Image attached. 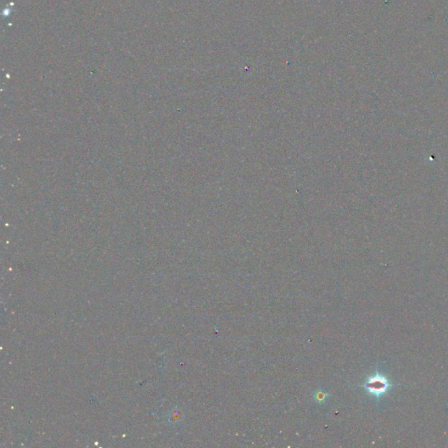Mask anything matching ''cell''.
Segmentation results:
<instances>
[{
    "instance_id": "6da1fadb",
    "label": "cell",
    "mask_w": 448,
    "mask_h": 448,
    "mask_svg": "<svg viewBox=\"0 0 448 448\" xmlns=\"http://www.w3.org/2000/svg\"><path fill=\"white\" fill-rule=\"evenodd\" d=\"M368 395L372 396L376 400H380L390 391L396 387L392 384L384 373L376 370L372 376H368L362 385Z\"/></svg>"
},
{
    "instance_id": "7a4b0ae2",
    "label": "cell",
    "mask_w": 448,
    "mask_h": 448,
    "mask_svg": "<svg viewBox=\"0 0 448 448\" xmlns=\"http://www.w3.org/2000/svg\"><path fill=\"white\" fill-rule=\"evenodd\" d=\"M315 399L318 402H320V403L326 400V395H325L324 392H317L316 395H315Z\"/></svg>"
}]
</instances>
